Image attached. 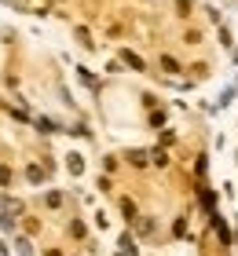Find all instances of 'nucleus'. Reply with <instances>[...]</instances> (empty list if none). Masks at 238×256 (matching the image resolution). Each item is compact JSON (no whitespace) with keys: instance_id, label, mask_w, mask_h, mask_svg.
<instances>
[{"instance_id":"obj_3","label":"nucleus","mask_w":238,"mask_h":256,"mask_svg":"<svg viewBox=\"0 0 238 256\" xmlns=\"http://www.w3.org/2000/svg\"><path fill=\"white\" fill-rule=\"evenodd\" d=\"M26 176H30V183H41V180H44V176H41V168H37V165H30V172H26Z\"/></svg>"},{"instance_id":"obj_1","label":"nucleus","mask_w":238,"mask_h":256,"mask_svg":"<svg viewBox=\"0 0 238 256\" xmlns=\"http://www.w3.org/2000/svg\"><path fill=\"white\" fill-rule=\"evenodd\" d=\"M81 168H85V161H81V154H70V172H74V176H81Z\"/></svg>"},{"instance_id":"obj_2","label":"nucleus","mask_w":238,"mask_h":256,"mask_svg":"<svg viewBox=\"0 0 238 256\" xmlns=\"http://www.w3.org/2000/svg\"><path fill=\"white\" fill-rule=\"evenodd\" d=\"M15 249H19V256H33V246H30L26 238H19V242H15Z\"/></svg>"}]
</instances>
